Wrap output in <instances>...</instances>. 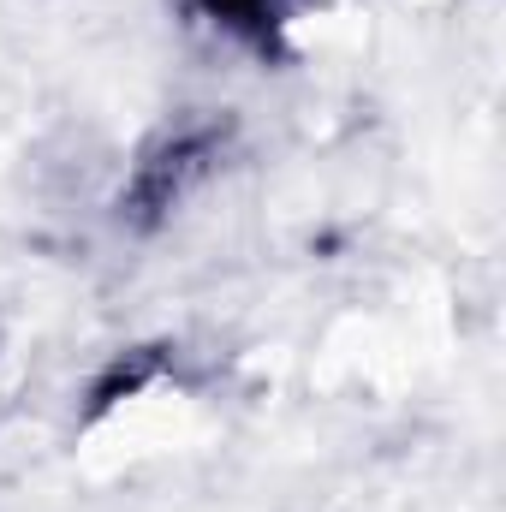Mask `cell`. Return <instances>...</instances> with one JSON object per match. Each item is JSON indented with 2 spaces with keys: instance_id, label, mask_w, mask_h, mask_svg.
Here are the masks:
<instances>
[{
  "instance_id": "2",
  "label": "cell",
  "mask_w": 506,
  "mask_h": 512,
  "mask_svg": "<svg viewBox=\"0 0 506 512\" xmlns=\"http://www.w3.org/2000/svg\"><path fill=\"white\" fill-rule=\"evenodd\" d=\"M197 18H209L215 30H227L233 42H245L262 60L286 54V24H292V0H191Z\"/></svg>"
},
{
  "instance_id": "1",
  "label": "cell",
  "mask_w": 506,
  "mask_h": 512,
  "mask_svg": "<svg viewBox=\"0 0 506 512\" xmlns=\"http://www.w3.org/2000/svg\"><path fill=\"white\" fill-rule=\"evenodd\" d=\"M221 143H227V126H215V120L161 131V137L137 155V167H131L126 197H120V215H126L131 227H161V221L191 197V185L215 167Z\"/></svg>"
}]
</instances>
